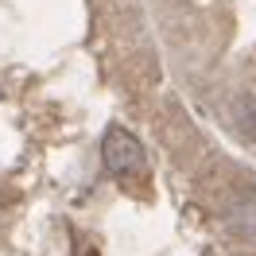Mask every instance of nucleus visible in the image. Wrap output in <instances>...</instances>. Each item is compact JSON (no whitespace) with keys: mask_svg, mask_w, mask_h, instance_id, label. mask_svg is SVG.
I'll use <instances>...</instances> for the list:
<instances>
[{"mask_svg":"<svg viewBox=\"0 0 256 256\" xmlns=\"http://www.w3.org/2000/svg\"><path fill=\"white\" fill-rule=\"evenodd\" d=\"M101 163L112 178H140L144 175V144L128 132V128H109L101 140Z\"/></svg>","mask_w":256,"mask_h":256,"instance_id":"f257e3e1","label":"nucleus"}]
</instances>
